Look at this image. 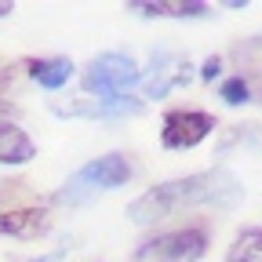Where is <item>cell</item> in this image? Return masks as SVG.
Here are the masks:
<instances>
[{"instance_id":"1","label":"cell","mask_w":262,"mask_h":262,"mask_svg":"<svg viewBox=\"0 0 262 262\" xmlns=\"http://www.w3.org/2000/svg\"><path fill=\"white\" fill-rule=\"evenodd\" d=\"M244 201V186L229 168H208L186 179H168L153 189H146L139 201L127 204V219L139 226H153L171 219L175 211L186 208H219V211H233Z\"/></svg>"},{"instance_id":"2","label":"cell","mask_w":262,"mask_h":262,"mask_svg":"<svg viewBox=\"0 0 262 262\" xmlns=\"http://www.w3.org/2000/svg\"><path fill=\"white\" fill-rule=\"evenodd\" d=\"M135 168H131V160L124 153H106V157H95L88 160L80 171H73L70 179L62 182L58 196L55 201L66 204V208H80L88 201H95L98 193H110V189H120L131 182Z\"/></svg>"},{"instance_id":"3","label":"cell","mask_w":262,"mask_h":262,"mask_svg":"<svg viewBox=\"0 0 262 262\" xmlns=\"http://www.w3.org/2000/svg\"><path fill=\"white\" fill-rule=\"evenodd\" d=\"M142 80V70L139 62L124 55V51H106V55H95L88 66H84V91L95 95V98H124L131 88Z\"/></svg>"},{"instance_id":"4","label":"cell","mask_w":262,"mask_h":262,"mask_svg":"<svg viewBox=\"0 0 262 262\" xmlns=\"http://www.w3.org/2000/svg\"><path fill=\"white\" fill-rule=\"evenodd\" d=\"M208 241H211L208 226H179L142 241L135 258L139 262H201L208 251Z\"/></svg>"},{"instance_id":"5","label":"cell","mask_w":262,"mask_h":262,"mask_svg":"<svg viewBox=\"0 0 262 262\" xmlns=\"http://www.w3.org/2000/svg\"><path fill=\"white\" fill-rule=\"evenodd\" d=\"M196 77V66L179 55V51H153L149 66H146V73H142V91L149 102H157V98H168L175 88H186L189 80Z\"/></svg>"},{"instance_id":"6","label":"cell","mask_w":262,"mask_h":262,"mask_svg":"<svg viewBox=\"0 0 262 262\" xmlns=\"http://www.w3.org/2000/svg\"><path fill=\"white\" fill-rule=\"evenodd\" d=\"M215 124L219 120L204 110H168L164 124H160V146L164 149H193L215 131Z\"/></svg>"},{"instance_id":"7","label":"cell","mask_w":262,"mask_h":262,"mask_svg":"<svg viewBox=\"0 0 262 262\" xmlns=\"http://www.w3.org/2000/svg\"><path fill=\"white\" fill-rule=\"evenodd\" d=\"M142 98H77V102H58L55 117H77V120H117V117H135L142 113Z\"/></svg>"},{"instance_id":"8","label":"cell","mask_w":262,"mask_h":262,"mask_svg":"<svg viewBox=\"0 0 262 262\" xmlns=\"http://www.w3.org/2000/svg\"><path fill=\"white\" fill-rule=\"evenodd\" d=\"M48 211L44 208H11L0 211V237H15V241H37L48 233Z\"/></svg>"},{"instance_id":"9","label":"cell","mask_w":262,"mask_h":262,"mask_svg":"<svg viewBox=\"0 0 262 262\" xmlns=\"http://www.w3.org/2000/svg\"><path fill=\"white\" fill-rule=\"evenodd\" d=\"M37 157V146L15 120H0V164L8 168H18V164H29Z\"/></svg>"},{"instance_id":"10","label":"cell","mask_w":262,"mask_h":262,"mask_svg":"<svg viewBox=\"0 0 262 262\" xmlns=\"http://www.w3.org/2000/svg\"><path fill=\"white\" fill-rule=\"evenodd\" d=\"M127 15H146V18H164V15H175V18H208L211 8L201 4V0H164V4L135 0V4H127Z\"/></svg>"},{"instance_id":"11","label":"cell","mask_w":262,"mask_h":262,"mask_svg":"<svg viewBox=\"0 0 262 262\" xmlns=\"http://www.w3.org/2000/svg\"><path fill=\"white\" fill-rule=\"evenodd\" d=\"M26 70H29V80L37 84V88L58 91V88L70 84V77H73V62H70V58H29Z\"/></svg>"},{"instance_id":"12","label":"cell","mask_w":262,"mask_h":262,"mask_svg":"<svg viewBox=\"0 0 262 262\" xmlns=\"http://www.w3.org/2000/svg\"><path fill=\"white\" fill-rule=\"evenodd\" d=\"M226 258H248V262H262V229L258 226H248L237 233V241L229 244Z\"/></svg>"},{"instance_id":"13","label":"cell","mask_w":262,"mask_h":262,"mask_svg":"<svg viewBox=\"0 0 262 262\" xmlns=\"http://www.w3.org/2000/svg\"><path fill=\"white\" fill-rule=\"evenodd\" d=\"M219 95L229 106H248L251 102V84H248V77H229V80L219 84Z\"/></svg>"},{"instance_id":"14","label":"cell","mask_w":262,"mask_h":262,"mask_svg":"<svg viewBox=\"0 0 262 262\" xmlns=\"http://www.w3.org/2000/svg\"><path fill=\"white\" fill-rule=\"evenodd\" d=\"M196 73H201V80H204V84H215V80L222 77V58H219V55H211V58H208Z\"/></svg>"},{"instance_id":"15","label":"cell","mask_w":262,"mask_h":262,"mask_svg":"<svg viewBox=\"0 0 262 262\" xmlns=\"http://www.w3.org/2000/svg\"><path fill=\"white\" fill-rule=\"evenodd\" d=\"M55 258H62V251H55L51 258H33V262H55Z\"/></svg>"}]
</instances>
